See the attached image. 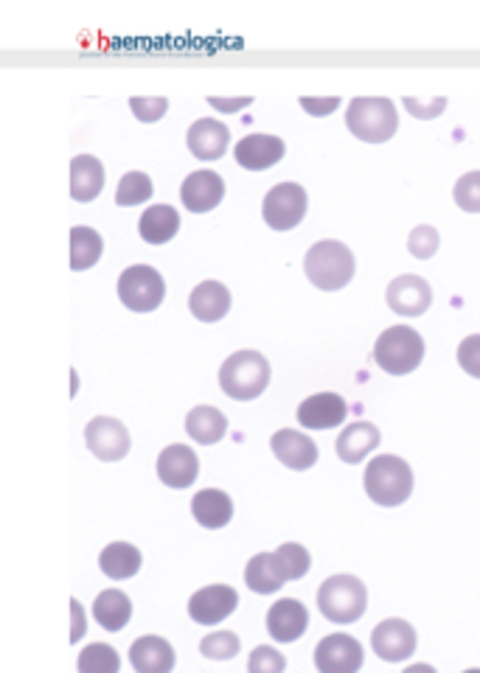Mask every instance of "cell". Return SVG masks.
I'll return each instance as SVG.
<instances>
[{
  "mask_svg": "<svg viewBox=\"0 0 480 673\" xmlns=\"http://www.w3.org/2000/svg\"><path fill=\"white\" fill-rule=\"evenodd\" d=\"M362 486L371 503L382 508H396L413 494V468L400 455H377L362 474Z\"/></svg>",
  "mask_w": 480,
  "mask_h": 673,
  "instance_id": "cell-1",
  "label": "cell"
},
{
  "mask_svg": "<svg viewBox=\"0 0 480 673\" xmlns=\"http://www.w3.org/2000/svg\"><path fill=\"white\" fill-rule=\"evenodd\" d=\"M318 609L329 624L351 626L369 609V589L357 575H331L318 589Z\"/></svg>",
  "mask_w": 480,
  "mask_h": 673,
  "instance_id": "cell-2",
  "label": "cell"
},
{
  "mask_svg": "<svg viewBox=\"0 0 480 673\" xmlns=\"http://www.w3.org/2000/svg\"><path fill=\"white\" fill-rule=\"evenodd\" d=\"M346 126L357 141L385 144L400 130V112L385 96H360L346 110Z\"/></svg>",
  "mask_w": 480,
  "mask_h": 673,
  "instance_id": "cell-3",
  "label": "cell"
},
{
  "mask_svg": "<svg viewBox=\"0 0 480 673\" xmlns=\"http://www.w3.org/2000/svg\"><path fill=\"white\" fill-rule=\"evenodd\" d=\"M270 385V362L259 351H237L219 368V387L228 399L253 401Z\"/></svg>",
  "mask_w": 480,
  "mask_h": 673,
  "instance_id": "cell-4",
  "label": "cell"
},
{
  "mask_svg": "<svg viewBox=\"0 0 480 673\" xmlns=\"http://www.w3.org/2000/svg\"><path fill=\"white\" fill-rule=\"evenodd\" d=\"M304 273L318 289L337 293L354 278V253L343 242L324 239V242L313 244L309 253H306Z\"/></svg>",
  "mask_w": 480,
  "mask_h": 673,
  "instance_id": "cell-5",
  "label": "cell"
},
{
  "mask_svg": "<svg viewBox=\"0 0 480 673\" xmlns=\"http://www.w3.org/2000/svg\"><path fill=\"white\" fill-rule=\"evenodd\" d=\"M374 360L385 374L407 376L425 360V340L411 326H391L377 340Z\"/></svg>",
  "mask_w": 480,
  "mask_h": 673,
  "instance_id": "cell-6",
  "label": "cell"
},
{
  "mask_svg": "<svg viewBox=\"0 0 480 673\" xmlns=\"http://www.w3.org/2000/svg\"><path fill=\"white\" fill-rule=\"evenodd\" d=\"M119 298L130 312H155L166 298V284L150 264H132L119 278Z\"/></svg>",
  "mask_w": 480,
  "mask_h": 673,
  "instance_id": "cell-7",
  "label": "cell"
},
{
  "mask_svg": "<svg viewBox=\"0 0 480 673\" xmlns=\"http://www.w3.org/2000/svg\"><path fill=\"white\" fill-rule=\"evenodd\" d=\"M262 217L273 231H293L306 217V191L298 183H279L264 197Z\"/></svg>",
  "mask_w": 480,
  "mask_h": 673,
  "instance_id": "cell-8",
  "label": "cell"
},
{
  "mask_svg": "<svg viewBox=\"0 0 480 673\" xmlns=\"http://www.w3.org/2000/svg\"><path fill=\"white\" fill-rule=\"evenodd\" d=\"M366 662L362 642L351 635L335 631L315 646V668L318 673H360Z\"/></svg>",
  "mask_w": 480,
  "mask_h": 673,
  "instance_id": "cell-9",
  "label": "cell"
},
{
  "mask_svg": "<svg viewBox=\"0 0 480 673\" xmlns=\"http://www.w3.org/2000/svg\"><path fill=\"white\" fill-rule=\"evenodd\" d=\"M85 443L99 461L105 463H119L130 455V432L121 424L119 418L99 416L85 427Z\"/></svg>",
  "mask_w": 480,
  "mask_h": 673,
  "instance_id": "cell-10",
  "label": "cell"
},
{
  "mask_svg": "<svg viewBox=\"0 0 480 673\" xmlns=\"http://www.w3.org/2000/svg\"><path fill=\"white\" fill-rule=\"evenodd\" d=\"M418 635L402 617H388L371 631V651L385 662H405L416 654Z\"/></svg>",
  "mask_w": 480,
  "mask_h": 673,
  "instance_id": "cell-11",
  "label": "cell"
},
{
  "mask_svg": "<svg viewBox=\"0 0 480 673\" xmlns=\"http://www.w3.org/2000/svg\"><path fill=\"white\" fill-rule=\"evenodd\" d=\"M239 595L228 584L203 586L188 598V617L197 626H219L237 611Z\"/></svg>",
  "mask_w": 480,
  "mask_h": 673,
  "instance_id": "cell-12",
  "label": "cell"
},
{
  "mask_svg": "<svg viewBox=\"0 0 480 673\" xmlns=\"http://www.w3.org/2000/svg\"><path fill=\"white\" fill-rule=\"evenodd\" d=\"M391 312L402 315V318H418L425 315L433 304V289L425 278L418 275H400L388 284L385 293Z\"/></svg>",
  "mask_w": 480,
  "mask_h": 673,
  "instance_id": "cell-13",
  "label": "cell"
},
{
  "mask_svg": "<svg viewBox=\"0 0 480 673\" xmlns=\"http://www.w3.org/2000/svg\"><path fill=\"white\" fill-rule=\"evenodd\" d=\"M157 477L163 486L183 492V488L194 486L197 474H200V457L186 443H172L157 455Z\"/></svg>",
  "mask_w": 480,
  "mask_h": 673,
  "instance_id": "cell-14",
  "label": "cell"
},
{
  "mask_svg": "<svg viewBox=\"0 0 480 673\" xmlns=\"http://www.w3.org/2000/svg\"><path fill=\"white\" fill-rule=\"evenodd\" d=\"M264 624H268V635L279 646H290V642L301 640L309 629V609L295 598H281L268 609Z\"/></svg>",
  "mask_w": 480,
  "mask_h": 673,
  "instance_id": "cell-15",
  "label": "cell"
},
{
  "mask_svg": "<svg viewBox=\"0 0 480 673\" xmlns=\"http://www.w3.org/2000/svg\"><path fill=\"white\" fill-rule=\"evenodd\" d=\"M270 449L290 472H309L318 463V443L301 430H279L270 438Z\"/></svg>",
  "mask_w": 480,
  "mask_h": 673,
  "instance_id": "cell-16",
  "label": "cell"
},
{
  "mask_svg": "<svg viewBox=\"0 0 480 673\" xmlns=\"http://www.w3.org/2000/svg\"><path fill=\"white\" fill-rule=\"evenodd\" d=\"M295 416L306 430H331V427L343 424L346 416H349V405L337 393H315V396L301 401Z\"/></svg>",
  "mask_w": 480,
  "mask_h": 673,
  "instance_id": "cell-17",
  "label": "cell"
},
{
  "mask_svg": "<svg viewBox=\"0 0 480 673\" xmlns=\"http://www.w3.org/2000/svg\"><path fill=\"white\" fill-rule=\"evenodd\" d=\"M225 183L211 168H200L183 180L181 186V202L192 213H208L222 202Z\"/></svg>",
  "mask_w": 480,
  "mask_h": 673,
  "instance_id": "cell-18",
  "label": "cell"
},
{
  "mask_svg": "<svg viewBox=\"0 0 480 673\" xmlns=\"http://www.w3.org/2000/svg\"><path fill=\"white\" fill-rule=\"evenodd\" d=\"M130 665L135 673H172L177 665L175 646L157 635L138 637L130 646Z\"/></svg>",
  "mask_w": 480,
  "mask_h": 673,
  "instance_id": "cell-19",
  "label": "cell"
},
{
  "mask_svg": "<svg viewBox=\"0 0 480 673\" xmlns=\"http://www.w3.org/2000/svg\"><path fill=\"white\" fill-rule=\"evenodd\" d=\"M186 144L197 161H219L231 144V130L222 121L200 119L188 126Z\"/></svg>",
  "mask_w": 480,
  "mask_h": 673,
  "instance_id": "cell-20",
  "label": "cell"
},
{
  "mask_svg": "<svg viewBox=\"0 0 480 673\" xmlns=\"http://www.w3.org/2000/svg\"><path fill=\"white\" fill-rule=\"evenodd\" d=\"M287 146L284 141L275 135H244L242 141L237 144L233 155H237V163L248 172H264V168L275 166V163L284 157Z\"/></svg>",
  "mask_w": 480,
  "mask_h": 673,
  "instance_id": "cell-21",
  "label": "cell"
},
{
  "mask_svg": "<svg viewBox=\"0 0 480 673\" xmlns=\"http://www.w3.org/2000/svg\"><path fill=\"white\" fill-rule=\"evenodd\" d=\"M382 435L371 421H354V424L343 427V432L337 435V457L349 466H357L380 446Z\"/></svg>",
  "mask_w": 480,
  "mask_h": 673,
  "instance_id": "cell-22",
  "label": "cell"
},
{
  "mask_svg": "<svg viewBox=\"0 0 480 673\" xmlns=\"http://www.w3.org/2000/svg\"><path fill=\"white\" fill-rule=\"evenodd\" d=\"M188 309L203 323H217L225 315L231 312V293L219 280H203L188 295Z\"/></svg>",
  "mask_w": 480,
  "mask_h": 673,
  "instance_id": "cell-23",
  "label": "cell"
},
{
  "mask_svg": "<svg viewBox=\"0 0 480 673\" xmlns=\"http://www.w3.org/2000/svg\"><path fill=\"white\" fill-rule=\"evenodd\" d=\"M192 517L208 530H219L233 519V499L222 488H203L192 497Z\"/></svg>",
  "mask_w": 480,
  "mask_h": 673,
  "instance_id": "cell-24",
  "label": "cell"
},
{
  "mask_svg": "<svg viewBox=\"0 0 480 673\" xmlns=\"http://www.w3.org/2000/svg\"><path fill=\"white\" fill-rule=\"evenodd\" d=\"M105 188V166L99 157L79 155L70 161V197L76 202H94Z\"/></svg>",
  "mask_w": 480,
  "mask_h": 673,
  "instance_id": "cell-25",
  "label": "cell"
},
{
  "mask_svg": "<svg viewBox=\"0 0 480 673\" xmlns=\"http://www.w3.org/2000/svg\"><path fill=\"white\" fill-rule=\"evenodd\" d=\"M186 432L194 443L200 446H214L228 435V418L222 410L211 405H197L186 416Z\"/></svg>",
  "mask_w": 480,
  "mask_h": 673,
  "instance_id": "cell-26",
  "label": "cell"
},
{
  "mask_svg": "<svg viewBox=\"0 0 480 673\" xmlns=\"http://www.w3.org/2000/svg\"><path fill=\"white\" fill-rule=\"evenodd\" d=\"M141 564H144V555L130 542H112L99 553V567L110 581L135 578L141 573Z\"/></svg>",
  "mask_w": 480,
  "mask_h": 673,
  "instance_id": "cell-27",
  "label": "cell"
},
{
  "mask_svg": "<svg viewBox=\"0 0 480 673\" xmlns=\"http://www.w3.org/2000/svg\"><path fill=\"white\" fill-rule=\"evenodd\" d=\"M244 584H248L250 593L275 595L290 581L281 573L275 553H257L248 561V567H244Z\"/></svg>",
  "mask_w": 480,
  "mask_h": 673,
  "instance_id": "cell-28",
  "label": "cell"
},
{
  "mask_svg": "<svg viewBox=\"0 0 480 673\" xmlns=\"http://www.w3.org/2000/svg\"><path fill=\"white\" fill-rule=\"evenodd\" d=\"M94 617L105 631L127 629L132 617L130 595L121 593V589H105V593H99L94 600Z\"/></svg>",
  "mask_w": 480,
  "mask_h": 673,
  "instance_id": "cell-29",
  "label": "cell"
},
{
  "mask_svg": "<svg viewBox=\"0 0 480 673\" xmlns=\"http://www.w3.org/2000/svg\"><path fill=\"white\" fill-rule=\"evenodd\" d=\"M141 239L150 244H166L181 231V213L172 206H152L146 208L141 222H138Z\"/></svg>",
  "mask_w": 480,
  "mask_h": 673,
  "instance_id": "cell-30",
  "label": "cell"
},
{
  "mask_svg": "<svg viewBox=\"0 0 480 673\" xmlns=\"http://www.w3.org/2000/svg\"><path fill=\"white\" fill-rule=\"evenodd\" d=\"M101 250H105V242L94 228H85V224L70 228V269L74 273L94 267L101 258Z\"/></svg>",
  "mask_w": 480,
  "mask_h": 673,
  "instance_id": "cell-31",
  "label": "cell"
},
{
  "mask_svg": "<svg viewBox=\"0 0 480 673\" xmlns=\"http://www.w3.org/2000/svg\"><path fill=\"white\" fill-rule=\"evenodd\" d=\"M76 671L79 673H121V657H119V651L112 649V646H107V642H90L88 649L79 651Z\"/></svg>",
  "mask_w": 480,
  "mask_h": 673,
  "instance_id": "cell-32",
  "label": "cell"
},
{
  "mask_svg": "<svg viewBox=\"0 0 480 673\" xmlns=\"http://www.w3.org/2000/svg\"><path fill=\"white\" fill-rule=\"evenodd\" d=\"M273 553L275 561H279L281 573H284L287 581H301L309 573V567H313V555L298 542H284L279 550H273Z\"/></svg>",
  "mask_w": 480,
  "mask_h": 673,
  "instance_id": "cell-33",
  "label": "cell"
},
{
  "mask_svg": "<svg viewBox=\"0 0 480 673\" xmlns=\"http://www.w3.org/2000/svg\"><path fill=\"white\" fill-rule=\"evenodd\" d=\"M152 191L155 188H152L150 175H144V172H127L119 180V188H116V202L124 208L141 206V202L152 200Z\"/></svg>",
  "mask_w": 480,
  "mask_h": 673,
  "instance_id": "cell-34",
  "label": "cell"
},
{
  "mask_svg": "<svg viewBox=\"0 0 480 673\" xmlns=\"http://www.w3.org/2000/svg\"><path fill=\"white\" fill-rule=\"evenodd\" d=\"M242 651V642H239V637L233 635V631H211V635H206L200 640V654L206 657V660H217V662H228L233 660V657Z\"/></svg>",
  "mask_w": 480,
  "mask_h": 673,
  "instance_id": "cell-35",
  "label": "cell"
},
{
  "mask_svg": "<svg viewBox=\"0 0 480 673\" xmlns=\"http://www.w3.org/2000/svg\"><path fill=\"white\" fill-rule=\"evenodd\" d=\"M287 671V657L273 646H257L248 657V673H284Z\"/></svg>",
  "mask_w": 480,
  "mask_h": 673,
  "instance_id": "cell-36",
  "label": "cell"
},
{
  "mask_svg": "<svg viewBox=\"0 0 480 673\" xmlns=\"http://www.w3.org/2000/svg\"><path fill=\"white\" fill-rule=\"evenodd\" d=\"M438 244H441V236H438L433 224H418V228H413L411 239H407V250H411L416 258H422V262L436 256Z\"/></svg>",
  "mask_w": 480,
  "mask_h": 673,
  "instance_id": "cell-37",
  "label": "cell"
},
{
  "mask_svg": "<svg viewBox=\"0 0 480 673\" xmlns=\"http://www.w3.org/2000/svg\"><path fill=\"white\" fill-rule=\"evenodd\" d=\"M456 206L467 213H480V172H469L452 188Z\"/></svg>",
  "mask_w": 480,
  "mask_h": 673,
  "instance_id": "cell-38",
  "label": "cell"
},
{
  "mask_svg": "<svg viewBox=\"0 0 480 673\" xmlns=\"http://www.w3.org/2000/svg\"><path fill=\"white\" fill-rule=\"evenodd\" d=\"M130 107L132 112H135L138 121L155 124V121H161L163 115H166L168 99H163V96H132Z\"/></svg>",
  "mask_w": 480,
  "mask_h": 673,
  "instance_id": "cell-39",
  "label": "cell"
},
{
  "mask_svg": "<svg viewBox=\"0 0 480 673\" xmlns=\"http://www.w3.org/2000/svg\"><path fill=\"white\" fill-rule=\"evenodd\" d=\"M458 365L463 368V374L480 379V334L463 336L461 345H458Z\"/></svg>",
  "mask_w": 480,
  "mask_h": 673,
  "instance_id": "cell-40",
  "label": "cell"
},
{
  "mask_svg": "<svg viewBox=\"0 0 480 673\" xmlns=\"http://www.w3.org/2000/svg\"><path fill=\"white\" fill-rule=\"evenodd\" d=\"M405 107H407V112H411L413 119L430 121V119H438V115L447 110V99H444V96H433V99L422 101V99H413V96H407Z\"/></svg>",
  "mask_w": 480,
  "mask_h": 673,
  "instance_id": "cell-41",
  "label": "cell"
},
{
  "mask_svg": "<svg viewBox=\"0 0 480 673\" xmlns=\"http://www.w3.org/2000/svg\"><path fill=\"white\" fill-rule=\"evenodd\" d=\"M301 107H304L309 115H315V119H326V115H331V112L340 107V99L337 96H326V99H315V96H304L301 99Z\"/></svg>",
  "mask_w": 480,
  "mask_h": 673,
  "instance_id": "cell-42",
  "label": "cell"
},
{
  "mask_svg": "<svg viewBox=\"0 0 480 673\" xmlns=\"http://www.w3.org/2000/svg\"><path fill=\"white\" fill-rule=\"evenodd\" d=\"M85 631H88V624H85V609H81L79 600L70 598V646H76V642L85 637Z\"/></svg>",
  "mask_w": 480,
  "mask_h": 673,
  "instance_id": "cell-43",
  "label": "cell"
},
{
  "mask_svg": "<svg viewBox=\"0 0 480 673\" xmlns=\"http://www.w3.org/2000/svg\"><path fill=\"white\" fill-rule=\"evenodd\" d=\"M250 96H237V99H222V96H208V104L219 112H239L250 104Z\"/></svg>",
  "mask_w": 480,
  "mask_h": 673,
  "instance_id": "cell-44",
  "label": "cell"
},
{
  "mask_svg": "<svg viewBox=\"0 0 480 673\" xmlns=\"http://www.w3.org/2000/svg\"><path fill=\"white\" fill-rule=\"evenodd\" d=\"M402 673H438V671L433 665H427V662H416V665H407Z\"/></svg>",
  "mask_w": 480,
  "mask_h": 673,
  "instance_id": "cell-45",
  "label": "cell"
},
{
  "mask_svg": "<svg viewBox=\"0 0 480 673\" xmlns=\"http://www.w3.org/2000/svg\"><path fill=\"white\" fill-rule=\"evenodd\" d=\"M461 673H480V668H467V671H461Z\"/></svg>",
  "mask_w": 480,
  "mask_h": 673,
  "instance_id": "cell-46",
  "label": "cell"
}]
</instances>
